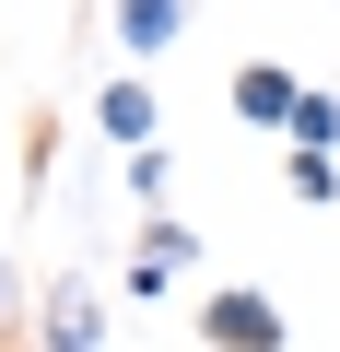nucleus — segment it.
<instances>
[{"label": "nucleus", "mask_w": 340, "mask_h": 352, "mask_svg": "<svg viewBox=\"0 0 340 352\" xmlns=\"http://www.w3.org/2000/svg\"><path fill=\"white\" fill-rule=\"evenodd\" d=\"M94 129H106L117 153L164 141V106H152V71H106V82H94Z\"/></svg>", "instance_id": "3"}, {"label": "nucleus", "mask_w": 340, "mask_h": 352, "mask_svg": "<svg viewBox=\"0 0 340 352\" xmlns=\"http://www.w3.org/2000/svg\"><path fill=\"white\" fill-rule=\"evenodd\" d=\"M223 94H235V118H247V129H293V106H305V82H293L282 59H247Z\"/></svg>", "instance_id": "5"}, {"label": "nucleus", "mask_w": 340, "mask_h": 352, "mask_svg": "<svg viewBox=\"0 0 340 352\" xmlns=\"http://www.w3.org/2000/svg\"><path fill=\"white\" fill-rule=\"evenodd\" d=\"M36 352H106V294H94L82 270H59V282L36 294Z\"/></svg>", "instance_id": "2"}, {"label": "nucleus", "mask_w": 340, "mask_h": 352, "mask_svg": "<svg viewBox=\"0 0 340 352\" xmlns=\"http://www.w3.org/2000/svg\"><path fill=\"white\" fill-rule=\"evenodd\" d=\"M200 340H212V352H282L293 329H282V305H270V294L212 282V294H200Z\"/></svg>", "instance_id": "1"}, {"label": "nucleus", "mask_w": 340, "mask_h": 352, "mask_svg": "<svg viewBox=\"0 0 340 352\" xmlns=\"http://www.w3.org/2000/svg\"><path fill=\"white\" fill-rule=\"evenodd\" d=\"M282 141H293V153H340V94H305Z\"/></svg>", "instance_id": "8"}, {"label": "nucleus", "mask_w": 340, "mask_h": 352, "mask_svg": "<svg viewBox=\"0 0 340 352\" xmlns=\"http://www.w3.org/2000/svg\"><path fill=\"white\" fill-rule=\"evenodd\" d=\"M117 200H129V212H164V200H177V153H164V141L117 153Z\"/></svg>", "instance_id": "7"}, {"label": "nucleus", "mask_w": 340, "mask_h": 352, "mask_svg": "<svg viewBox=\"0 0 340 352\" xmlns=\"http://www.w3.org/2000/svg\"><path fill=\"white\" fill-rule=\"evenodd\" d=\"M24 329V270H12V247H0V340Z\"/></svg>", "instance_id": "10"}, {"label": "nucleus", "mask_w": 340, "mask_h": 352, "mask_svg": "<svg viewBox=\"0 0 340 352\" xmlns=\"http://www.w3.org/2000/svg\"><path fill=\"white\" fill-rule=\"evenodd\" d=\"M293 200H305V212H340V164H328V153H293Z\"/></svg>", "instance_id": "9"}, {"label": "nucleus", "mask_w": 340, "mask_h": 352, "mask_svg": "<svg viewBox=\"0 0 340 352\" xmlns=\"http://www.w3.org/2000/svg\"><path fill=\"white\" fill-rule=\"evenodd\" d=\"M106 12H117V59L129 71H152L164 47L188 36V0H106Z\"/></svg>", "instance_id": "4"}, {"label": "nucleus", "mask_w": 340, "mask_h": 352, "mask_svg": "<svg viewBox=\"0 0 340 352\" xmlns=\"http://www.w3.org/2000/svg\"><path fill=\"white\" fill-rule=\"evenodd\" d=\"M117 270H164V282H177V270H200V235H188L177 212H141V247H129Z\"/></svg>", "instance_id": "6"}]
</instances>
